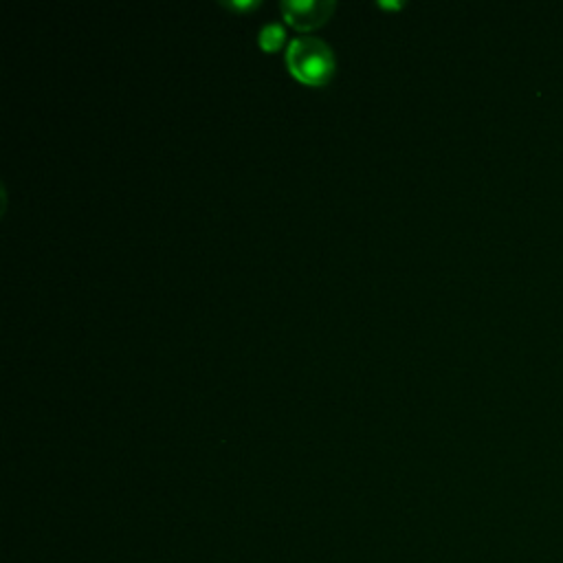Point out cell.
Returning a JSON list of instances; mask_svg holds the SVG:
<instances>
[{"label": "cell", "instance_id": "obj_1", "mask_svg": "<svg viewBox=\"0 0 563 563\" xmlns=\"http://www.w3.org/2000/svg\"><path fill=\"white\" fill-rule=\"evenodd\" d=\"M286 62L297 80L311 86H324L335 75V53L319 38H295L286 53Z\"/></svg>", "mask_w": 563, "mask_h": 563}, {"label": "cell", "instance_id": "obj_2", "mask_svg": "<svg viewBox=\"0 0 563 563\" xmlns=\"http://www.w3.org/2000/svg\"><path fill=\"white\" fill-rule=\"evenodd\" d=\"M333 0H284L282 11L293 27L308 31L319 27L333 14Z\"/></svg>", "mask_w": 563, "mask_h": 563}, {"label": "cell", "instance_id": "obj_3", "mask_svg": "<svg viewBox=\"0 0 563 563\" xmlns=\"http://www.w3.org/2000/svg\"><path fill=\"white\" fill-rule=\"evenodd\" d=\"M284 36H286V31L280 22H269V25H264L260 29V47L269 53L278 51L282 47Z\"/></svg>", "mask_w": 563, "mask_h": 563}, {"label": "cell", "instance_id": "obj_4", "mask_svg": "<svg viewBox=\"0 0 563 563\" xmlns=\"http://www.w3.org/2000/svg\"><path fill=\"white\" fill-rule=\"evenodd\" d=\"M223 5L229 7V9H238V11H245V9H251V7H256L258 5V0H223Z\"/></svg>", "mask_w": 563, "mask_h": 563}, {"label": "cell", "instance_id": "obj_5", "mask_svg": "<svg viewBox=\"0 0 563 563\" xmlns=\"http://www.w3.org/2000/svg\"><path fill=\"white\" fill-rule=\"evenodd\" d=\"M383 7H399V3H381Z\"/></svg>", "mask_w": 563, "mask_h": 563}]
</instances>
